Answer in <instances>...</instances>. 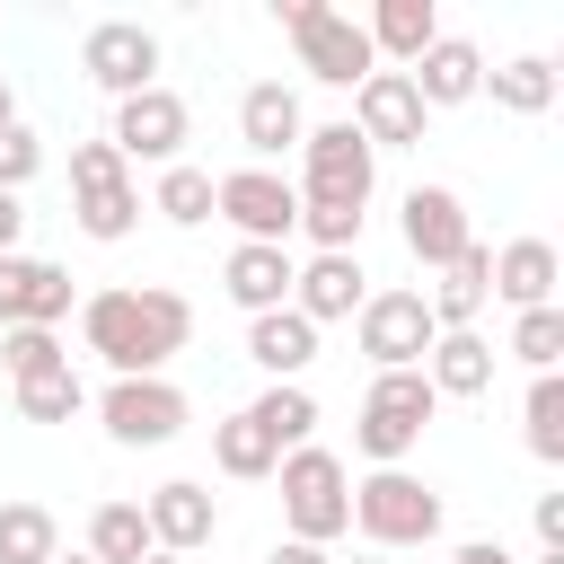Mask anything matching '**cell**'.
I'll return each mask as SVG.
<instances>
[{"instance_id":"obj_16","label":"cell","mask_w":564,"mask_h":564,"mask_svg":"<svg viewBox=\"0 0 564 564\" xmlns=\"http://www.w3.org/2000/svg\"><path fill=\"white\" fill-rule=\"evenodd\" d=\"M141 520H150V546H159V555H194V546H212L220 502H212L194 476H167V485L141 502Z\"/></svg>"},{"instance_id":"obj_7","label":"cell","mask_w":564,"mask_h":564,"mask_svg":"<svg viewBox=\"0 0 564 564\" xmlns=\"http://www.w3.org/2000/svg\"><path fill=\"white\" fill-rule=\"evenodd\" d=\"M70 220H79L97 247H115V238L141 229V194H132V167H123L115 141H79V150H70Z\"/></svg>"},{"instance_id":"obj_22","label":"cell","mask_w":564,"mask_h":564,"mask_svg":"<svg viewBox=\"0 0 564 564\" xmlns=\"http://www.w3.org/2000/svg\"><path fill=\"white\" fill-rule=\"evenodd\" d=\"M220 291H229L247 317H264V308H291V247H229V264H220Z\"/></svg>"},{"instance_id":"obj_3","label":"cell","mask_w":564,"mask_h":564,"mask_svg":"<svg viewBox=\"0 0 564 564\" xmlns=\"http://www.w3.org/2000/svg\"><path fill=\"white\" fill-rule=\"evenodd\" d=\"M273 18H282V35L300 44V70H308V79H326V88H361V79L379 70L361 18H344V9H326V0H273Z\"/></svg>"},{"instance_id":"obj_18","label":"cell","mask_w":564,"mask_h":564,"mask_svg":"<svg viewBox=\"0 0 564 564\" xmlns=\"http://www.w3.org/2000/svg\"><path fill=\"white\" fill-rule=\"evenodd\" d=\"M300 132H308V115H300V88H282V79H256V88L238 97V141L256 150V167H264V159H282V150H300Z\"/></svg>"},{"instance_id":"obj_21","label":"cell","mask_w":564,"mask_h":564,"mask_svg":"<svg viewBox=\"0 0 564 564\" xmlns=\"http://www.w3.org/2000/svg\"><path fill=\"white\" fill-rule=\"evenodd\" d=\"M555 282H564V256H555L546 238L494 247V300H511V308H555Z\"/></svg>"},{"instance_id":"obj_34","label":"cell","mask_w":564,"mask_h":564,"mask_svg":"<svg viewBox=\"0 0 564 564\" xmlns=\"http://www.w3.org/2000/svg\"><path fill=\"white\" fill-rule=\"evenodd\" d=\"M502 352H520V361H529V379H538V370H555V361H564V308H520Z\"/></svg>"},{"instance_id":"obj_38","label":"cell","mask_w":564,"mask_h":564,"mask_svg":"<svg viewBox=\"0 0 564 564\" xmlns=\"http://www.w3.org/2000/svg\"><path fill=\"white\" fill-rule=\"evenodd\" d=\"M449 564H520V555H511V546H502V538H467V546H458V555H449Z\"/></svg>"},{"instance_id":"obj_27","label":"cell","mask_w":564,"mask_h":564,"mask_svg":"<svg viewBox=\"0 0 564 564\" xmlns=\"http://www.w3.org/2000/svg\"><path fill=\"white\" fill-rule=\"evenodd\" d=\"M485 97H494L502 115H546V106H555V62H546V53H511L502 70H485Z\"/></svg>"},{"instance_id":"obj_37","label":"cell","mask_w":564,"mask_h":564,"mask_svg":"<svg viewBox=\"0 0 564 564\" xmlns=\"http://www.w3.org/2000/svg\"><path fill=\"white\" fill-rule=\"evenodd\" d=\"M538 555H564V494H538Z\"/></svg>"},{"instance_id":"obj_40","label":"cell","mask_w":564,"mask_h":564,"mask_svg":"<svg viewBox=\"0 0 564 564\" xmlns=\"http://www.w3.org/2000/svg\"><path fill=\"white\" fill-rule=\"evenodd\" d=\"M264 564H335V555H326V546H300V538H282Z\"/></svg>"},{"instance_id":"obj_24","label":"cell","mask_w":564,"mask_h":564,"mask_svg":"<svg viewBox=\"0 0 564 564\" xmlns=\"http://www.w3.org/2000/svg\"><path fill=\"white\" fill-rule=\"evenodd\" d=\"M247 361H256L264 379H300V370L317 361V326H308L300 308H264V317H247Z\"/></svg>"},{"instance_id":"obj_6","label":"cell","mask_w":564,"mask_h":564,"mask_svg":"<svg viewBox=\"0 0 564 564\" xmlns=\"http://www.w3.org/2000/svg\"><path fill=\"white\" fill-rule=\"evenodd\" d=\"M370 185H379V150H370L352 123H308V132H300V203L370 212Z\"/></svg>"},{"instance_id":"obj_15","label":"cell","mask_w":564,"mask_h":564,"mask_svg":"<svg viewBox=\"0 0 564 564\" xmlns=\"http://www.w3.org/2000/svg\"><path fill=\"white\" fill-rule=\"evenodd\" d=\"M70 317V273L53 256H0V335L9 326H62Z\"/></svg>"},{"instance_id":"obj_31","label":"cell","mask_w":564,"mask_h":564,"mask_svg":"<svg viewBox=\"0 0 564 564\" xmlns=\"http://www.w3.org/2000/svg\"><path fill=\"white\" fill-rule=\"evenodd\" d=\"M88 555H97V564H141V555H150L141 502H97V511H88Z\"/></svg>"},{"instance_id":"obj_5","label":"cell","mask_w":564,"mask_h":564,"mask_svg":"<svg viewBox=\"0 0 564 564\" xmlns=\"http://www.w3.org/2000/svg\"><path fill=\"white\" fill-rule=\"evenodd\" d=\"M352 529L370 546H432L441 538V494L423 476H405V467H370L352 485Z\"/></svg>"},{"instance_id":"obj_8","label":"cell","mask_w":564,"mask_h":564,"mask_svg":"<svg viewBox=\"0 0 564 564\" xmlns=\"http://www.w3.org/2000/svg\"><path fill=\"white\" fill-rule=\"evenodd\" d=\"M212 220H229L238 247H291V229H300V185L273 176V167H229V176H212Z\"/></svg>"},{"instance_id":"obj_42","label":"cell","mask_w":564,"mask_h":564,"mask_svg":"<svg viewBox=\"0 0 564 564\" xmlns=\"http://www.w3.org/2000/svg\"><path fill=\"white\" fill-rule=\"evenodd\" d=\"M141 564H185V555H159V546H150V555H141Z\"/></svg>"},{"instance_id":"obj_13","label":"cell","mask_w":564,"mask_h":564,"mask_svg":"<svg viewBox=\"0 0 564 564\" xmlns=\"http://www.w3.org/2000/svg\"><path fill=\"white\" fill-rule=\"evenodd\" d=\"M370 150H423V97H414V79L405 70H370L361 88H352V115H344Z\"/></svg>"},{"instance_id":"obj_25","label":"cell","mask_w":564,"mask_h":564,"mask_svg":"<svg viewBox=\"0 0 564 564\" xmlns=\"http://www.w3.org/2000/svg\"><path fill=\"white\" fill-rule=\"evenodd\" d=\"M423 379H432V397H485V388H494V344H485L476 326H458V335H432V352H423Z\"/></svg>"},{"instance_id":"obj_30","label":"cell","mask_w":564,"mask_h":564,"mask_svg":"<svg viewBox=\"0 0 564 564\" xmlns=\"http://www.w3.org/2000/svg\"><path fill=\"white\" fill-rule=\"evenodd\" d=\"M150 212H159V220H176V229H203V220H212V167H194V159L159 167V185H150Z\"/></svg>"},{"instance_id":"obj_9","label":"cell","mask_w":564,"mask_h":564,"mask_svg":"<svg viewBox=\"0 0 564 564\" xmlns=\"http://www.w3.org/2000/svg\"><path fill=\"white\" fill-rule=\"evenodd\" d=\"M352 335H361V352H370V370H423V352H432V308H423V291H370L361 308H352Z\"/></svg>"},{"instance_id":"obj_36","label":"cell","mask_w":564,"mask_h":564,"mask_svg":"<svg viewBox=\"0 0 564 564\" xmlns=\"http://www.w3.org/2000/svg\"><path fill=\"white\" fill-rule=\"evenodd\" d=\"M35 167H44V141H35L26 123H0V194H26Z\"/></svg>"},{"instance_id":"obj_39","label":"cell","mask_w":564,"mask_h":564,"mask_svg":"<svg viewBox=\"0 0 564 564\" xmlns=\"http://www.w3.org/2000/svg\"><path fill=\"white\" fill-rule=\"evenodd\" d=\"M18 229H26V203L0 194V256H18Z\"/></svg>"},{"instance_id":"obj_12","label":"cell","mask_w":564,"mask_h":564,"mask_svg":"<svg viewBox=\"0 0 564 564\" xmlns=\"http://www.w3.org/2000/svg\"><path fill=\"white\" fill-rule=\"evenodd\" d=\"M185 132H194V115H185V97L159 79V88H141V97H123V106H115V132H106V141L123 150V167H132V159L176 167V159H185Z\"/></svg>"},{"instance_id":"obj_29","label":"cell","mask_w":564,"mask_h":564,"mask_svg":"<svg viewBox=\"0 0 564 564\" xmlns=\"http://www.w3.org/2000/svg\"><path fill=\"white\" fill-rule=\"evenodd\" d=\"M62 555V520L44 502H0V564H53Z\"/></svg>"},{"instance_id":"obj_17","label":"cell","mask_w":564,"mask_h":564,"mask_svg":"<svg viewBox=\"0 0 564 564\" xmlns=\"http://www.w3.org/2000/svg\"><path fill=\"white\" fill-rule=\"evenodd\" d=\"M370 273H361V256H308V264H291V308L308 317V326H335V317H352L370 291H361Z\"/></svg>"},{"instance_id":"obj_32","label":"cell","mask_w":564,"mask_h":564,"mask_svg":"<svg viewBox=\"0 0 564 564\" xmlns=\"http://www.w3.org/2000/svg\"><path fill=\"white\" fill-rule=\"evenodd\" d=\"M520 423H529V458L564 467V370H538V379H529V405H520Z\"/></svg>"},{"instance_id":"obj_2","label":"cell","mask_w":564,"mask_h":564,"mask_svg":"<svg viewBox=\"0 0 564 564\" xmlns=\"http://www.w3.org/2000/svg\"><path fill=\"white\" fill-rule=\"evenodd\" d=\"M273 476H282V520H291L300 546H335V538L352 529V476H344L335 449L300 441V449H282Z\"/></svg>"},{"instance_id":"obj_20","label":"cell","mask_w":564,"mask_h":564,"mask_svg":"<svg viewBox=\"0 0 564 564\" xmlns=\"http://www.w3.org/2000/svg\"><path fill=\"white\" fill-rule=\"evenodd\" d=\"M361 35H370V53H379V62L414 70V62L441 44V9H432V0H379V9L361 18Z\"/></svg>"},{"instance_id":"obj_19","label":"cell","mask_w":564,"mask_h":564,"mask_svg":"<svg viewBox=\"0 0 564 564\" xmlns=\"http://www.w3.org/2000/svg\"><path fill=\"white\" fill-rule=\"evenodd\" d=\"M414 97H423V115H441V106H467V97H485V53L467 44V35H441L414 70Z\"/></svg>"},{"instance_id":"obj_44","label":"cell","mask_w":564,"mask_h":564,"mask_svg":"<svg viewBox=\"0 0 564 564\" xmlns=\"http://www.w3.org/2000/svg\"><path fill=\"white\" fill-rule=\"evenodd\" d=\"M538 564H564V555H538Z\"/></svg>"},{"instance_id":"obj_14","label":"cell","mask_w":564,"mask_h":564,"mask_svg":"<svg viewBox=\"0 0 564 564\" xmlns=\"http://www.w3.org/2000/svg\"><path fill=\"white\" fill-rule=\"evenodd\" d=\"M397 229H405V256H414V264H432V273H441V264H458V256L476 247V229H467V203H458L449 185H414Z\"/></svg>"},{"instance_id":"obj_35","label":"cell","mask_w":564,"mask_h":564,"mask_svg":"<svg viewBox=\"0 0 564 564\" xmlns=\"http://www.w3.org/2000/svg\"><path fill=\"white\" fill-rule=\"evenodd\" d=\"M0 361H9V379H44V370H62L70 352H62L53 326H9V335H0Z\"/></svg>"},{"instance_id":"obj_4","label":"cell","mask_w":564,"mask_h":564,"mask_svg":"<svg viewBox=\"0 0 564 564\" xmlns=\"http://www.w3.org/2000/svg\"><path fill=\"white\" fill-rule=\"evenodd\" d=\"M432 414H441V397H432V379H423V370H370L352 441H361V458H370V467H405V449L423 441V423H432Z\"/></svg>"},{"instance_id":"obj_1","label":"cell","mask_w":564,"mask_h":564,"mask_svg":"<svg viewBox=\"0 0 564 564\" xmlns=\"http://www.w3.org/2000/svg\"><path fill=\"white\" fill-rule=\"evenodd\" d=\"M79 344H88L115 379H159V370L194 344V308H185V291H167V282L88 291V300H79Z\"/></svg>"},{"instance_id":"obj_33","label":"cell","mask_w":564,"mask_h":564,"mask_svg":"<svg viewBox=\"0 0 564 564\" xmlns=\"http://www.w3.org/2000/svg\"><path fill=\"white\" fill-rule=\"evenodd\" d=\"M88 405V388H79V370L62 361V370H44V379H18V414L26 423H70Z\"/></svg>"},{"instance_id":"obj_28","label":"cell","mask_w":564,"mask_h":564,"mask_svg":"<svg viewBox=\"0 0 564 564\" xmlns=\"http://www.w3.org/2000/svg\"><path fill=\"white\" fill-rule=\"evenodd\" d=\"M247 414H256V432H264L273 449H300V441L317 432V397H308L300 379H273V388H264V397H256Z\"/></svg>"},{"instance_id":"obj_26","label":"cell","mask_w":564,"mask_h":564,"mask_svg":"<svg viewBox=\"0 0 564 564\" xmlns=\"http://www.w3.org/2000/svg\"><path fill=\"white\" fill-rule=\"evenodd\" d=\"M212 467H220V476H238V485H256V476H273V467H282V449H273V441L256 432V414L238 405V414H220V423H212Z\"/></svg>"},{"instance_id":"obj_11","label":"cell","mask_w":564,"mask_h":564,"mask_svg":"<svg viewBox=\"0 0 564 564\" xmlns=\"http://www.w3.org/2000/svg\"><path fill=\"white\" fill-rule=\"evenodd\" d=\"M79 70L123 106V97L159 88V35H150L141 18H97V26L79 35Z\"/></svg>"},{"instance_id":"obj_10","label":"cell","mask_w":564,"mask_h":564,"mask_svg":"<svg viewBox=\"0 0 564 564\" xmlns=\"http://www.w3.org/2000/svg\"><path fill=\"white\" fill-rule=\"evenodd\" d=\"M185 388L176 379H115L106 397H97V423H106V441H123V449H167L176 432H185Z\"/></svg>"},{"instance_id":"obj_45","label":"cell","mask_w":564,"mask_h":564,"mask_svg":"<svg viewBox=\"0 0 564 564\" xmlns=\"http://www.w3.org/2000/svg\"><path fill=\"white\" fill-rule=\"evenodd\" d=\"M352 564H379V555H352Z\"/></svg>"},{"instance_id":"obj_43","label":"cell","mask_w":564,"mask_h":564,"mask_svg":"<svg viewBox=\"0 0 564 564\" xmlns=\"http://www.w3.org/2000/svg\"><path fill=\"white\" fill-rule=\"evenodd\" d=\"M53 564H97V555H53Z\"/></svg>"},{"instance_id":"obj_23","label":"cell","mask_w":564,"mask_h":564,"mask_svg":"<svg viewBox=\"0 0 564 564\" xmlns=\"http://www.w3.org/2000/svg\"><path fill=\"white\" fill-rule=\"evenodd\" d=\"M494 300V247H467L458 264H441V282L423 291V308H432V326L441 335H458V326H476V308Z\"/></svg>"},{"instance_id":"obj_41","label":"cell","mask_w":564,"mask_h":564,"mask_svg":"<svg viewBox=\"0 0 564 564\" xmlns=\"http://www.w3.org/2000/svg\"><path fill=\"white\" fill-rule=\"evenodd\" d=\"M0 123H18V106H9V79H0Z\"/></svg>"}]
</instances>
